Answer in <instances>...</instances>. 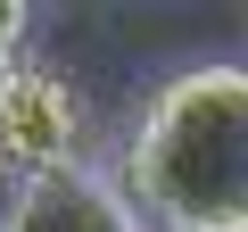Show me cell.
Wrapping results in <instances>:
<instances>
[{"mask_svg":"<svg viewBox=\"0 0 248 232\" xmlns=\"http://www.w3.org/2000/svg\"><path fill=\"white\" fill-rule=\"evenodd\" d=\"M25 25H33L25 0H0V75H17V66H25V58H17V50H25Z\"/></svg>","mask_w":248,"mask_h":232,"instance_id":"cell-4","label":"cell"},{"mask_svg":"<svg viewBox=\"0 0 248 232\" xmlns=\"http://www.w3.org/2000/svg\"><path fill=\"white\" fill-rule=\"evenodd\" d=\"M83 99L66 75L50 66H17L0 75V166L25 174V182H50V174H83Z\"/></svg>","mask_w":248,"mask_h":232,"instance_id":"cell-2","label":"cell"},{"mask_svg":"<svg viewBox=\"0 0 248 232\" xmlns=\"http://www.w3.org/2000/svg\"><path fill=\"white\" fill-rule=\"evenodd\" d=\"M124 199L149 232H248V66H190L149 99Z\"/></svg>","mask_w":248,"mask_h":232,"instance_id":"cell-1","label":"cell"},{"mask_svg":"<svg viewBox=\"0 0 248 232\" xmlns=\"http://www.w3.org/2000/svg\"><path fill=\"white\" fill-rule=\"evenodd\" d=\"M0 232H149V224L99 174H50V182H25L9 199V224Z\"/></svg>","mask_w":248,"mask_h":232,"instance_id":"cell-3","label":"cell"}]
</instances>
